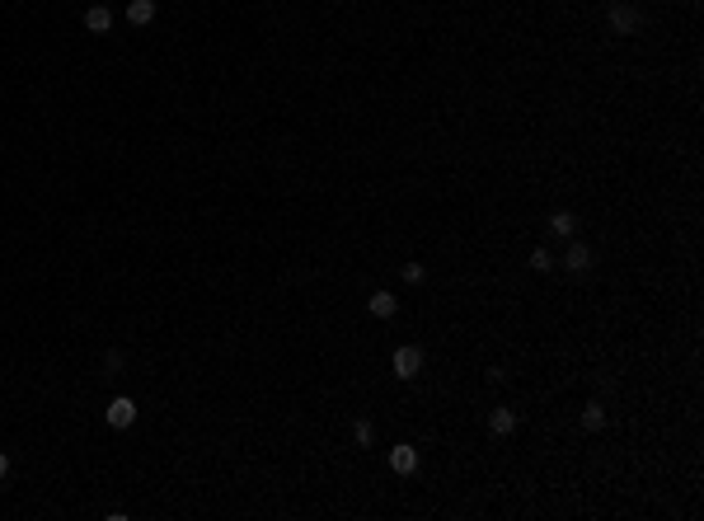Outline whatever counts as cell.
I'll return each mask as SVG.
<instances>
[{
  "mask_svg": "<svg viewBox=\"0 0 704 521\" xmlns=\"http://www.w3.org/2000/svg\"><path fill=\"white\" fill-rule=\"evenodd\" d=\"M606 19H611V33L615 38H629V33L643 29V14H638V5H629V0H615Z\"/></svg>",
  "mask_w": 704,
  "mask_h": 521,
  "instance_id": "cell-1",
  "label": "cell"
},
{
  "mask_svg": "<svg viewBox=\"0 0 704 521\" xmlns=\"http://www.w3.org/2000/svg\"><path fill=\"white\" fill-rule=\"evenodd\" d=\"M418 371H423V352H418L414 343H404V348L394 352V376H399V381H414Z\"/></svg>",
  "mask_w": 704,
  "mask_h": 521,
  "instance_id": "cell-2",
  "label": "cell"
},
{
  "mask_svg": "<svg viewBox=\"0 0 704 521\" xmlns=\"http://www.w3.org/2000/svg\"><path fill=\"white\" fill-rule=\"evenodd\" d=\"M390 470H394V475H414V470H418V451L409 442L390 446Z\"/></svg>",
  "mask_w": 704,
  "mask_h": 521,
  "instance_id": "cell-3",
  "label": "cell"
},
{
  "mask_svg": "<svg viewBox=\"0 0 704 521\" xmlns=\"http://www.w3.org/2000/svg\"><path fill=\"white\" fill-rule=\"evenodd\" d=\"M103 418H108V428H132V423H136V404H132V399H113Z\"/></svg>",
  "mask_w": 704,
  "mask_h": 521,
  "instance_id": "cell-4",
  "label": "cell"
},
{
  "mask_svg": "<svg viewBox=\"0 0 704 521\" xmlns=\"http://www.w3.org/2000/svg\"><path fill=\"white\" fill-rule=\"evenodd\" d=\"M489 432H493V437L516 432V413H512V408H493V413H489Z\"/></svg>",
  "mask_w": 704,
  "mask_h": 521,
  "instance_id": "cell-5",
  "label": "cell"
},
{
  "mask_svg": "<svg viewBox=\"0 0 704 521\" xmlns=\"http://www.w3.org/2000/svg\"><path fill=\"white\" fill-rule=\"evenodd\" d=\"M563 268H568V272H587V268H592V249H587V244H568Z\"/></svg>",
  "mask_w": 704,
  "mask_h": 521,
  "instance_id": "cell-6",
  "label": "cell"
},
{
  "mask_svg": "<svg viewBox=\"0 0 704 521\" xmlns=\"http://www.w3.org/2000/svg\"><path fill=\"white\" fill-rule=\"evenodd\" d=\"M151 19H155V0H132V5H127V24L146 29Z\"/></svg>",
  "mask_w": 704,
  "mask_h": 521,
  "instance_id": "cell-7",
  "label": "cell"
},
{
  "mask_svg": "<svg viewBox=\"0 0 704 521\" xmlns=\"http://www.w3.org/2000/svg\"><path fill=\"white\" fill-rule=\"evenodd\" d=\"M367 310H371V315H376V319H390L394 310H399V301H394L390 292H376V296H371V301H367Z\"/></svg>",
  "mask_w": 704,
  "mask_h": 521,
  "instance_id": "cell-8",
  "label": "cell"
},
{
  "mask_svg": "<svg viewBox=\"0 0 704 521\" xmlns=\"http://www.w3.org/2000/svg\"><path fill=\"white\" fill-rule=\"evenodd\" d=\"M85 29H90V33H108V29H113V10H103V5H94V10L85 14Z\"/></svg>",
  "mask_w": 704,
  "mask_h": 521,
  "instance_id": "cell-9",
  "label": "cell"
},
{
  "mask_svg": "<svg viewBox=\"0 0 704 521\" xmlns=\"http://www.w3.org/2000/svg\"><path fill=\"white\" fill-rule=\"evenodd\" d=\"M549 230H554L559 239H568L573 230H578V216H573V212H554V216H549Z\"/></svg>",
  "mask_w": 704,
  "mask_h": 521,
  "instance_id": "cell-10",
  "label": "cell"
},
{
  "mask_svg": "<svg viewBox=\"0 0 704 521\" xmlns=\"http://www.w3.org/2000/svg\"><path fill=\"white\" fill-rule=\"evenodd\" d=\"M582 428H587V432H601V428H606L601 404H587V408H582Z\"/></svg>",
  "mask_w": 704,
  "mask_h": 521,
  "instance_id": "cell-11",
  "label": "cell"
},
{
  "mask_svg": "<svg viewBox=\"0 0 704 521\" xmlns=\"http://www.w3.org/2000/svg\"><path fill=\"white\" fill-rule=\"evenodd\" d=\"M531 268H536V272H549V268H554V254H549V249H536V254H531Z\"/></svg>",
  "mask_w": 704,
  "mask_h": 521,
  "instance_id": "cell-12",
  "label": "cell"
},
{
  "mask_svg": "<svg viewBox=\"0 0 704 521\" xmlns=\"http://www.w3.org/2000/svg\"><path fill=\"white\" fill-rule=\"evenodd\" d=\"M352 437H357V446H371V437H376V428H371L367 418H362L357 428H352Z\"/></svg>",
  "mask_w": 704,
  "mask_h": 521,
  "instance_id": "cell-13",
  "label": "cell"
},
{
  "mask_svg": "<svg viewBox=\"0 0 704 521\" xmlns=\"http://www.w3.org/2000/svg\"><path fill=\"white\" fill-rule=\"evenodd\" d=\"M423 277H427V272H423V263H404V282H409V287H414V282H423Z\"/></svg>",
  "mask_w": 704,
  "mask_h": 521,
  "instance_id": "cell-14",
  "label": "cell"
},
{
  "mask_svg": "<svg viewBox=\"0 0 704 521\" xmlns=\"http://www.w3.org/2000/svg\"><path fill=\"white\" fill-rule=\"evenodd\" d=\"M5 475H10V460H5V455H0V479H5Z\"/></svg>",
  "mask_w": 704,
  "mask_h": 521,
  "instance_id": "cell-15",
  "label": "cell"
}]
</instances>
